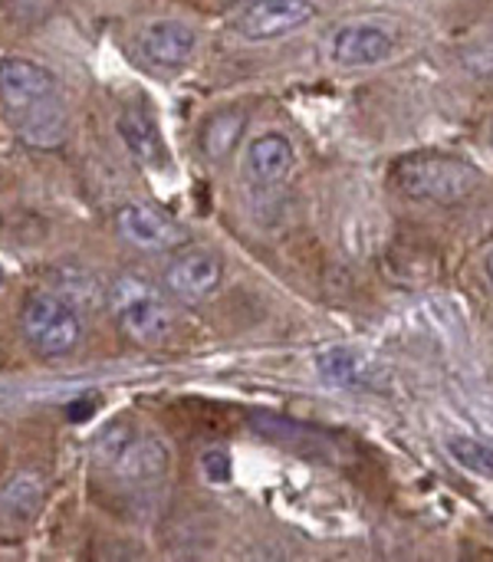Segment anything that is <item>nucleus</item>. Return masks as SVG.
I'll return each instance as SVG.
<instances>
[{
    "label": "nucleus",
    "mask_w": 493,
    "mask_h": 562,
    "mask_svg": "<svg viewBox=\"0 0 493 562\" xmlns=\"http://www.w3.org/2000/svg\"><path fill=\"white\" fill-rule=\"evenodd\" d=\"M392 184L415 201L458 204L478 191L481 171L458 155L422 151V155H402L392 165Z\"/></svg>",
    "instance_id": "nucleus-1"
},
{
    "label": "nucleus",
    "mask_w": 493,
    "mask_h": 562,
    "mask_svg": "<svg viewBox=\"0 0 493 562\" xmlns=\"http://www.w3.org/2000/svg\"><path fill=\"white\" fill-rule=\"evenodd\" d=\"M20 329L40 359H66L82 339V310L59 290H36L20 310Z\"/></svg>",
    "instance_id": "nucleus-2"
},
{
    "label": "nucleus",
    "mask_w": 493,
    "mask_h": 562,
    "mask_svg": "<svg viewBox=\"0 0 493 562\" xmlns=\"http://www.w3.org/2000/svg\"><path fill=\"white\" fill-rule=\"evenodd\" d=\"M112 303H115L119 333L128 342L142 349H158L175 336V316L168 303L152 293V286L138 280H119L112 286Z\"/></svg>",
    "instance_id": "nucleus-3"
},
{
    "label": "nucleus",
    "mask_w": 493,
    "mask_h": 562,
    "mask_svg": "<svg viewBox=\"0 0 493 562\" xmlns=\"http://www.w3.org/2000/svg\"><path fill=\"white\" fill-rule=\"evenodd\" d=\"M221 280H224V260L211 247H184V250H178L168 260L165 273H161L165 293L181 306H201L204 300L214 296Z\"/></svg>",
    "instance_id": "nucleus-4"
},
{
    "label": "nucleus",
    "mask_w": 493,
    "mask_h": 562,
    "mask_svg": "<svg viewBox=\"0 0 493 562\" xmlns=\"http://www.w3.org/2000/svg\"><path fill=\"white\" fill-rule=\"evenodd\" d=\"M49 99H56V76L46 66L16 56L0 59V102L13 119Z\"/></svg>",
    "instance_id": "nucleus-5"
},
{
    "label": "nucleus",
    "mask_w": 493,
    "mask_h": 562,
    "mask_svg": "<svg viewBox=\"0 0 493 562\" xmlns=\"http://www.w3.org/2000/svg\"><path fill=\"white\" fill-rule=\"evenodd\" d=\"M310 20H316L313 0H254L237 16V33L244 40L264 43V40H280V36L296 33Z\"/></svg>",
    "instance_id": "nucleus-6"
},
{
    "label": "nucleus",
    "mask_w": 493,
    "mask_h": 562,
    "mask_svg": "<svg viewBox=\"0 0 493 562\" xmlns=\"http://www.w3.org/2000/svg\"><path fill=\"white\" fill-rule=\"evenodd\" d=\"M115 231L125 244L145 250V254H165L184 240V231L168 221L161 211L145 204H125L115 211Z\"/></svg>",
    "instance_id": "nucleus-7"
},
{
    "label": "nucleus",
    "mask_w": 493,
    "mask_h": 562,
    "mask_svg": "<svg viewBox=\"0 0 493 562\" xmlns=\"http://www.w3.org/2000/svg\"><path fill=\"white\" fill-rule=\"evenodd\" d=\"M333 63L343 69H359V66H376L385 63L395 53V40L382 30V26H369V23H352L343 26L333 36Z\"/></svg>",
    "instance_id": "nucleus-8"
},
{
    "label": "nucleus",
    "mask_w": 493,
    "mask_h": 562,
    "mask_svg": "<svg viewBox=\"0 0 493 562\" xmlns=\"http://www.w3.org/2000/svg\"><path fill=\"white\" fill-rule=\"evenodd\" d=\"M119 138L128 148V155L145 165V168H165L168 165V148L161 138V128L155 122V115L145 105H125L119 112Z\"/></svg>",
    "instance_id": "nucleus-9"
},
{
    "label": "nucleus",
    "mask_w": 493,
    "mask_h": 562,
    "mask_svg": "<svg viewBox=\"0 0 493 562\" xmlns=\"http://www.w3.org/2000/svg\"><path fill=\"white\" fill-rule=\"evenodd\" d=\"M194 46H198V33L181 20H155L138 36L142 56L155 66H165V69L184 66L191 59Z\"/></svg>",
    "instance_id": "nucleus-10"
},
{
    "label": "nucleus",
    "mask_w": 493,
    "mask_h": 562,
    "mask_svg": "<svg viewBox=\"0 0 493 562\" xmlns=\"http://www.w3.org/2000/svg\"><path fill=\"white\" fill-rule=\"evenodd\" d=\"M122 481L128 484H148L158 481L168 471V448L155 435H138L122 448V454L109 464Z\"/></svg>",
    "instance_id": "nucleus-11"
},
{
    "label": "nucleus",
    "mask_w": 493,
    "mask_h": 562,
    "mask_svg": "<svg viewBox=\"0 0 493 562\" xmlns=\"http://www.w3.org/2000/svg\"><path fill=\"white\" fill-rule=\"evenodd\" d=\"M293 161H296L293 142L277 135V132H267V135L250 142L247 158H244V171L254 184H273V181L290 175Z\"/></svg>",
    "instance_id": "nucleus-12"
},
{
    "label": "nucleus",
    "mask_w": 493,
    "mask_h": 562,
    "mask_svg": "<svg viewBox=\"0 0 493 562\" xmlns=\"http://www.w3.org/2000/svg\"><path fill=\"white\" fill-rule=\"evenodd\" d=\"M46 501V484L36 471H20L0 487V520L7 527H26L36 520Z\"/></svg>",
    "instance_id": "nucleus-13"
},
{
    "label": "nucleus",
    "mask_w": 493,
    "mask_h": 562,
    "mask_svg": "<svg viewBox=\"0 0 493 562\" xmlns=\"http://www.w3.org/2000/svg\"><path fill=\"white\" fill-rule=\"evenodd\" d=\"M244 128H247V112L237 109V105H227V109H217L204 128H201V151L208 161H227L240 138H244Z\"/></svg>",
    "instance_id": "nucleus-14"
},
{
    "label": "nucleus",
    "mask_w": 493,
    "mask_h": 562,
    "mask_svg": "<svg viewBox=\"0 0 493 562\" xmlns=\"http://www.w3.org/2000/svg\"><path fill=\"white\" fill-rule=\"evenodd\" d=\"M13 122H16L20 138L30 142V145H40V148H53V145H59L66 138V115H63L56 99L16 115Z\"/></svg>",
    "instance_id": "nucleus-15"
},
{
    "label": "nucleus",
    "mask_w": 493,
    "mask_h": 562,
    "mask_svg": "<svg viewBox=\"0 0 493 562\" xmlns=\"http://www.w3.org/2000/svg\"><path fill=\"white\" fill-rule=\"evenodd\" d=\"M316 369H320V375H323L329 385H343V389H352V385L366 382V375H369L366 359H362L359 352H352V349H343V346L320 352Z\"/></svg>",
    "instance_id": "nucleus-16"
},
{
    "label": "nucleus",
    "mask_w": 493,
    "mask_h": 562,
    "mask_svg": "<svg viewBox=\"0 0 493 562\" xmlns=\"http://www.w3.org/2000/svg\"><path fill=\"white\" fill-rule=\"evenodd\" d=\"M448 454L471 474L493 481V448L478 441V438H451L448 441Z\"/></svg>",
    "instance_id": "nucleus-17"
},
{
    "label": "nucleus",
    "mask_w": 493,
    "mask_h": 562,
    "mask_svg": "<svg viewBox=\"0 0 493 562\" xmlns=\"http://www.w3.org/2000/svg\"><path fill=\"white\" fill-rule=\"evenodd\" d=\"M132 438H135V425H132L128 418L112 422V425L99 435V441H96V454H99V461L109 468V464L122 454V448H125Z\"/></svg>",
    "instance_id": "nucleus-18"
},
{
    "label": "nucleus",
    "mask_w": 493,
    "mask_h": 562,
    "mask_svg": "<svg viewBox=\"0 0 493 562\" xmlns=\"http://www.w3.org/2000/svg\"><path fill=\"white\" fill-rule=\"evenodd\" d=\"M201 474L211 484H227L231 481V458H227V451H221V448L204 451L201 454Z\"/></svg>",
    "instance_id": "nucleus-19"
},
{
    "label": "nucleus",
    "mask_w": 493,
    "mask_h": 562,
    "mask_svg": "<svg viewBox=\"0 0 493 562\" xmlns=\"http://www.w3.org/2000/svg\"><path fill=\"white\" fill-rule=\"evenodd\" d=\"M56 0H7V10L13 13L16 23H36L53 10Z\"/></svg>",
    "instance_id": "nucleus-20"
},
{
    "label": "nucleus",
    "mask_w": 493,
    "mask_h": 562,
    "mask_svg": "<svg viewBox=\"0 0 493 562\" xmlns=\"http://www.w3.org/2000/svg\"><path fill=\"white\" fill-rule=\"evenodd\" d=\"M92 408H96V402H92V398H89L86 405H79V402H72V405L66 408V415H69L72 422H86V418L92 415Z\"/></svg>",
    "instance_id": "nucleus-21"
},
{
    "label": "nucleus",
    "mask_w": 493,
    "mask_h": 562,
    "mask_svg": "<svg viewBox=\"0 0 493 562\" xmlns=\"http://www.w3.org/2000/svg\"><path fill=\"white\" fill-rule=\"evenodd\" d=\"M488 277H491V283H493V250H491V257H488Z\"/></svg>",
    "instance_id": "nucleus-22"
},
{
    "label": "nucleus",
    "mask_w": 493,
    "mask_h": 562,
    "mask_svg": "<svg viewBox=\"0 0 493 562\" xmlns=\"http://www.w3.org/2000/svg\"><path fill=\"white\" fill-rule=\"evenodd\" d=\"M0 283H3V270H0Z\"/></svg>",
    "instance_id": "nucleus-23"
}]
</instances>
